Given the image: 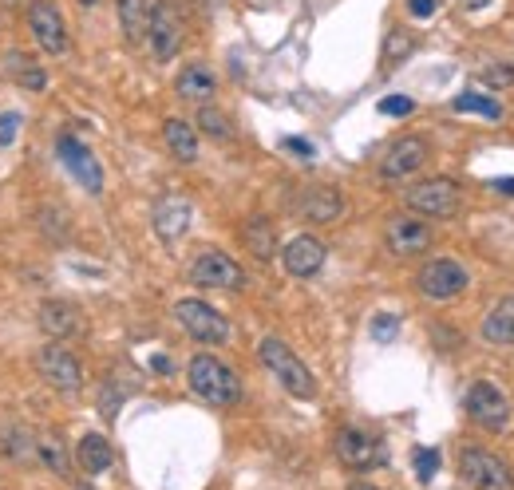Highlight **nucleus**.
I'll list each match as a JSON object with an SVG mask.
<instances>
[{
    "instance_id": "obj_32",
    "label": "nucleus",
    "mask_w": 514,
    "mask_h": 490,
    "mask_svg": "<svg viewBox=\"0 0 514 490\" xmlns=\"http://www.w3.org/2000/svg\"><path fill=\"white\" fill-rule=\"evenodd\" d=\"M483 83H487V87H511L514 64H487V68H483Z\"/></svg>"
},
{
    "instance_id": "obj_30",
    "label": "nucleus",
    "mask_w": 514,
    "mask_h": 490,
    "mask_svg": "<svg viewBox=\"0 0 514 490\" xmlns=\"http://www.w3.org/2000/svg\"><path fill=\"white\" fill-rule=\"evenodd\" d=\"M36 451H40V459H44L56 475H68V455H64V443H60V439H40Z\"/></svg>"
},
{
    "instance_id": "obj_24",
    "label": "nucleus",
    "mask_w": 514,
    "mask_h": 490,
    "mask_svg": "<svg viewBox=\"0 0 514 490\" xmlns=\"http://www.w3.org/2000/svg\"><path fill=\"white\" fill-rule=\"evenodd\" d=\"M115 8H119L123 36L131 44H139L147 36V24H151V0H115Z\"/></svg>"
},
{
    "instance_id": "obj_20",
    "label": "nucleus",
    "mask_w": 514,
    "mask_h": 490,
    "mask_svg": "<svg viewBox=\"0 0 514 490\" xmlns=\"http://www.w3.org/2000/svg\"><path fill=\"white\" fill-rule=\"evenodd\" d=\"M40 328H44L48 336L64 340V336H72V332L80 328V309H76L72 301H44V305H40Z\"/></svg>"
},
{
    "instance_id": "obj_35",
    "label": "nucleus",
    "mask_w": 514,
    "mask_h": 490,
    "mask_svg": "<svg viewBox=\"0 0 514 490\" xmlns=\"http://www.w3.org/2000/svg\"><path fill=\"white\" fill-rule=\"evenodd\" d=\"M16 127H20V115H12V111H4V115H0V147H8V143H12V135H16Z\"/></svg>"
},
{
    "instance_id": "obj_14",
    "label": "nucleus",
    "mask_w": 514,
    "mask_h": 490,
    "mask_svg": "<svg viewBox=\"0 0 514 490\" xmlns=\"http://www.w3.org/2000/svg\"><path fill=\"white\" fill-rule=\"evenodd\" d=\"M384 245L396 257H416V253H424L431 245V226L420 222V218H412V214H396L384 226Z\"/></svg>"
},
{
    "instance_id": "obj_37",
    "label": "nucleus",
    "mask_w": 514,
    "mask_h": 490,
    "mask_svg": "<svg viewBox=\"0 0 514 490\" xmlns=\"http://www.w3.org/2000/svg\"><path fill=\"white\" fill-rule=\"evenodd\" d=\"M285 151H297V155H305V159H313V147H309L305 139H285Z\"/></svg>"
},
{
    "instance_id": "obj_9",
    "label": "nucleus",
    "mask_w": 514,
    "mask_h": 490,
    "mask_svg": "<svg viewBox=\"0 0 514 490\" xmlns=\"http://www.w3.org/2000/svg\"><path fill=\"white\" fill-rule=\"evenodd\" d=\"M36 372H40L56 392H64V396H76V392L84 388V368H80V360H76L68 348H60V344H48V348L36 352Z\"/></svg>"
},
{
    "instance_id": "obj_31",
    "label": "nucleus",
    "mask_w": 514,
    "mask_h": 490,
    "mask_svg": "<svg viewBox=\"0 0 514 490\" xmlns=\"http://www.w3.org/2000/svg\"><path fill=\"white\" fill-rule=\"evenodd\" d=\"M396 332H400V317H396V313H376V317H372V336H376L380 344L396 340Z\"/></svg>"
},
{
    "instance_id": "obj_13",
    "label": "nucleus",
    "mask_w": 514,
    "mask_h": 490,
    "mask_svg": "<svg viewBox=\"0 0 514 490\" xmlns=\"http://www.w3.org/2000/svg\"><path fill=\"white\" fill-rule=\"evenodd\" d=\"M337 459L352 471H372L376 463H384V447L376 435H368L360 427H341L337 431Z\"/></svg>"
},
{
    "instance_id": "obj_16",
    "label": "nucleus",
    "mask_w": 514,
    "mask_h": 490,
    "mask_svg": "<svg viewBox=\"0 0 514 490\" xmlns=\"http://www.w3.org/2000/svg\"><path fill=\"white\" fill-rule=\"evenodd\" d=\"M190 218H194V210H190V202H186L182 194H167V198H159V202H155V214H151L155 234H159L167 245H174L186 230H190Z\"/></svg>"
},
{
    "instance_id": "obj_28",
    "label": "nucleus",
    "mask_w": 514,
    "mask_h": 490,
    "mask_svg": "<svg viewBox=\"0 0 514 490\" xmlns=\"http://www.w3.org/2000/svg\"><path fill=\"white\" fill-rule=\"evenodd\" d=\"M412 52H416V36H412L408 28H392V32L384 36V64H388V68L404 64Z\"/></svg>"
},
{
    "instance_id": "obj_15",
    "label": "nucleus",
    "mask_w": 514,
    "mask_h": 490,
    "mask_svg": "<svg viewBox=\"0 0 514 490\" xmlns=\"http://www.w3.org/2000/svg\"><path fill=\"white\" fill-rule=\"evenodd\" d=\"M60 159L76 174V182L84 186L87 194H103V166L91 155L87 143H80L76 135H64V139H60Z\"/></svg>"
},
{
    "instance_id": "obj_25",
    "label": "nucleus",
    "mask_w": 514,
    "mask_h": 490,
    "mask_svg": "<svg viewBox=\"0 0 514 490\" xmlns=\"http://www.w3.org/2000/svg\"><path fill=\"white\" fill-rule=\"evenodd\" d=\"M4 72H8V80H16L20 87H28V91H40L48 76H44V68L28 56V52H12L8 60H4Z\"/></svg>"
},
{
    "instance_id": "obj_26",
    "label": "nucleus",
    "mask_w": 514,
    "mask_h": 490,
    "mask_svg": "<svg viewBox=\"0 0 514 490\" xmlns=\"http://www.w3.org/2000/svg\"><path fill=\"white\" fill-rule=\"evenodd\" d=\"M242 238H246V245H250V253H254L257 261H269V257L277 253L273 226H269L265 218H250V222H246V230H242Z\"/></svg>"
},
{
    "instance_id": "obj_27",
    "label": "nucleus",
    "mask_w": 514,
    "mask_h": 490,
    "mask_svg": "<svg viewBox=\"0 0 514 490\" xmlns=\"http://www.w3.org/2000/svg\"><path fill=\"white\" fill-rule=\"evenodd\" d=\"M455 111H463V115H483V119H503V107H499V99L495 95H479V91H463V95H455V103H451Z\"/></svg>"
},
{
    "instance_id": "obj_36",
    "label": "nucleus",
    "mask_w": 514,
    "mask_h": 490,
    "mask_svg": "<svg viewBox=\"0 0 514 490\" xmlns=\"http://www.w3.org/2000/svg\"><path fill=\"white\" fill-rule=\"evenodd\" d=\"M408 12L416 16V20H428L439 12V0H408Z\"/></svg>"
},
{
    "instance_id": "obj_11",
    "label": "nucleus",
    "mask_w": 514,
    "mask_h": 490,
    "mask_svg": "<svg viewBox=\"0 0 514 490\" xmlns=\"http://www.w3.org/2000/svg\"><path fill=\"white\" fill-rule=\"evenodd\" d=\"M431 159V147L428 139H420V135H404V139H396L388 151H384V163H380V174L388 178V182H400V178H412V174H420Z\"/></svg>"
},
{
    "instance_id": "obj_12",
    "label": "nucleus",
    "mask_w": 514,
    "mask_h": 490,
    "mask_svg": "<svg viewBox=\"0 0 514 490\" xmlns=\"http://www.w3.org/2000/svg\"><path fill=\"white\" fill-rule=\"evenodd\" d=\"M147 40H151V52H155V60H159V64H167V60L178 56V48H182V20H178V12H174L167 0L151 4Z\"/></svg>"
},
{
    "instance_id": "obj_41",
    "label": "nucleus",
    "mask_w": 514,
    "mask_h": 490,
    "mask_svg": "<svg viewBox=\"0 0 514 490\" xmlns=\"http://www.w3.org/2000/svg\"><path fill=\"white\" fill-rule=\"evenodd\" d=\"M80 490H87V487H80Z\"/></svg>"
},
{
    "instance_id": "obj_2",
    "label": "nucleus",
    "mask_w": 514,
    "mask_h": 490,
    "mask_svg": "<svg viewBox=\"0 0 514 490\" xmlns=\"http://www.w3.org/2000/svg\"><path fill=\"white\" fill-rule=\"evenodd\" d=\"M257 352H261V364L281 380V388H285L289 396H297V400H313V396H317V380H313V372L305 368V360H301L285 340L265 336Z\"/></svg>"
},
{
    "instance_id": "obj_39",
    "label": "nucleus",
    "mask_w": 514,
    "mask_h": 490,
    "mask_svg": "<svg viewBox=\"0 0 514 490\" xmlns=\"http://www.w3.org/2000/svg\"><path fill=\"white\" fill-rule=\"evenodd\" d=\"M348 490H376V487H372V483H352Z\"/></svg>"
},
{
    "instance_id": "obj_38",
    "label": "nucleus",
    "mask_w": 514,
    "mask_h": 490,
    "mask_svg": "<svg viewBox=\"0 0 514 490\" xmlns=\"http://www.w3.org/2000/svg\"><path fill=\"white\" fill-rule=\"evenodd\" d=\"M495 190H499V194H514V178H499Z\"/></svg>"
},
{
    "instance_id": "obj_19",
    "label": "nucleus",
    "mask_w": 514,
    "mask_h": 490,
    "mask_svg": "<svg viewBox=\"0 0 514 490\" xmlns=\"http://www.w3.org/2000/svg\"><path fill=\"white\" fill-rule=\"evenodd\" d=\"M174 91H178V99H186V103H210L214 95H218V80H214V72L206 68V64H190V68H182L178 72V80H174Z\"/></svg>"
},
{
    "instance_id": "obj_22",
    "label": "nucleus",
    "mask_w": 514,
    "mask_h": 490,
    "mask_svg": "<svg viewBox=\"0 0 514 490\" xmlns=\"http://www.w3.org/2000/svg\"><path fill=\"white\" fill-rule=\"evenodd\" d=\"M163 139L171 147V155L178 163H194L198 159V131L186 119H167L163 123Z\"/></svg>"
},
{
    "instance_id": "obj_23",
    "label": "nucleus",
    "mask_w": 514,
    "mask_h": 490,
    "mask_svg": "<svg viewBox=\"0 0 514 490\" xmlns=\"http://www.w3.org/2000/svg\"><path fill=\"white\" fill-rule=\"evenodd\" d=\"M76 463L84 467L87 475H103L115 463V451H111V443L103 435H84L80 447H76Z\"/></svg>"
},
{
    "instance_id": "obj_6",
    "label": "nucleus",
    "mask_w": 514,
    "mask_h": 490,
    "mask_svg": "<svg viewBox=\"0 0 514 490\" xmlns=\"http://www.w3.org/2000/svg\"><path fill=\"white\" fill-rule=\"evenodd\" d=\"M416 285L428 301H455L459 293H467L471 273L451 257H431L428 265L416 273Z\"/></svg>"
},
{
    "instance_id": "obj_7",
    "label": "nucleus",
    "mask_w": 514,
    "mask_h": 490,
    "mask_svg": "<svg viewBox=\"0 0 514 490\" xmlns=\"http://www.w3.org/2000/svg\"><path fill=\"white\" fill-rule=\"evenodd\" d=\"M190 281L198 289H230L234 293V289L246 285V269L222 249H202L194 257V265H190Z\"/></svg>"
},
{
    "instance_id": "obj_18",
    "label": "nucleus",
    "mask_w": 514,
    "mask_h": 490,
    "mask_svg": "<svg viewBox=\"0 0 514 490\" xmlns=\"http://www.w3.org/2000/svg\"><path fill=\"white\" fill-rule=\"evenodd\" d=\"M297 210H301V218H305V222H321V226H329V222H337V218H341L344 202L333 186H309V190L297 198Z\"/></svg>"
},
{
    "instance_id": "obj_29",
    "label": "nucleus",
    "mask_w": 514,
    "mask_h": 490,
    "mask_svg": "<svg viewBox=\"0 0 514 490\" xmlns=\"http://www.w3.org/2000/svg\"><path fill=\"white\" fill-rule=\"evenodd\" d=\"M198 127H202V131H206L210 139H218V143L234 139L230 115H226V111H218V107H210V103H202V111H198Z\"/></svg>"
},
{
    "instance_id": "obj_5",
    "label": "nucleus",
    "mask_w": 514,
    "mask_h": 490,
    "mask_svg": "<svg viewBox=\"0 0 514 490\" xmlns=\"http://www.w3.org/2000/svg\"><path fill=\"white\" fill-rule=\"evenodd\" d=\"M459 479L471 490H514V471L483 447H463L459 451Z\"/></svg>"
},
{
    "instance_id": "obj_8",
    "label": "nucleus",
    "mask_w": 514,
    "mask_h": 490,
    "mask_svg": "<svg viewBox=\"0 0 514 490\" xmlns=\"http://www.w3.org/2000/svg\"><path fill=\"white\" fill-rule=\"evenodd\" d=\"M174 317H178V325L186 328V336H194L198 344H222V340L230 336L226 317H222L214 305L198 301V297L178 301V305H174Z\"/></svg>"
},
{
    "instance_id": "obj_10",
    "label": "nucleus",
    "mask_w": 514,
    "mask_h": 490,
    "mask_svg": "<svg viewBox=\"0 0 514 490\" xmlns=\"http://www.w3.org/2000/svg\"><path fill=\"white\" fill-rule=\"evenodd\" d=\"M28 32L36 36V44L48 56H64L68 52V24L60 16V8L52 0H32L28 4Z\"/></svg>"
},
{
    "instance_id": "obj_21",
    "label": "nucleus",
    "mask_w": 514,
    "mask_h": 490,
    "mask_svg": "<svg viewBox=\"0 0 514 490\" xmlns=\"http://www.w3.org/2000/svg\"><path fill=\"white\" fill-rule=\"evenodd\" d=\"M483 340L495 348H511L514 344V297H503L487 317H483Z\"/></svg>"
},
{
    "instance_id": "obj_17",
    "label": "nucleus",
    "mask_w": 514,
    "mask_h": 490,
    "mask_svg": "<svg viewBox=\"0 0 514 490\" xmlns=\"http://www.w3.org/2000/svg\"><path fill=\"white\" fill-rule=\"evenodd\" d=\"M281 261H285V269L293 277H313L325 265V242H317L313 234H301V238H293L281 249Z\"/></svg>"
},
{
    "instance_id": "obj_3",
    "label": "nucleus",
    "mask_w": 514,
    "mask_h": 490,
    "mask_svg": "<svg viewBox=\"0 0 514 490\" xmlns=\"http://www.w3.org/2000/svg\"><path fill=\"white\" fill-rule=\"evenodd\" d=\"M463 408H467L475 427H483V431H491V435H499V431L511 427V411H514L511 396H507L499 384H491V380H475V384L467 388Z\"/></svg>"
},
{
    "instance_id": "obj_1",
    "label": "nucleus",
    "mask_w": 514,
    "mask_h": 490,
    "mask_svg": "<svg viewBox=\"0 0 514 490\" xmlns=\"http://www.w3.org/2000/svg\"><path fill=\"white\" fill-rule=\"evenodd\" d=\"M186 380H190V392L198 400H206L210 408H234L242 400V380L230 364H222L218 356L210 352H198L190 364H186Z\"/></svg>"
},
{
    "instance_id": "obj_33",
    "label": "nucleus",
    "mask_w": 514,
    "mask_h": 490,
    "mask_svg": "<svg viewBox=\"0 0 514 490\" xmlns=\"http://www.w3.org/2000/svg\"><path fill=\"white\" fill-rule=\"evenodd\" d=\"M416 475L431 483L439 475V451H416Z\"/></svg>"
},
{
    "instance_id": "obj_40",
    "label": "nucleus",
    "mask_w": 514,
    "mask_h": 490,
    "mask_svg": "<svg viewBox=\"0 0 514 490\" xmlns=\"http://www.w3.org/2000/svg\"><path fill=\"white\" fill-rule=\"evenodd\" d=\"M467 4H487V0H467Z\"/></svg>"
},
{
    "instance_id": "obj_4",
    "label": "nucleus",
    "mask_w": 514,
    "mask_h": 490,
    "mask_svg": "<svg viewBox=\"0 0 514 490\" xmlns=\"http://www.w3.org/2000/svg\"><path fill=\"white\" fill-rule=\"evenodd\" d=\"M404 206L424 218H451L463 206V190L455 178H424L404 190Z\"/></svg>"
},
{
    "instance_id": "obj_34",
    "label": "nucleus",
    "mask_w": 514,
    "mask_h": 490,
    "mask_svg": "<svg viewBox=\"0 0 514 490\" xmlns=\"http://www.w3.org/2000/svg\"><path fill=\"white\" fill-rule=\"evenodd\" d=\"M380 111H384V115H412V111H416V103H412L408 95H392V99H384V103H380Z\"/></svg>"
}]
</instances>
